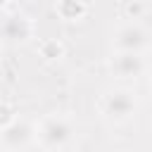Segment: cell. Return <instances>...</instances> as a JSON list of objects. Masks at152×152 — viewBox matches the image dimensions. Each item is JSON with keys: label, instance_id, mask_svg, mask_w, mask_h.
Returning a JSON list of instances; mask_svg holds the SVG:
<instances>
[{"label": "cell", "instance_id": "obj_4", "mask_svg": "<svg viewBox=\"0 0 152 152\" xmlns=\"http://www.w3.org/2000/svg\"><path fill=\"white\" fill-rule=\"evenodd\" d=\"M33 33V24L26 14L21 12H14V14H7L0 24V36L7 40V43H24L28 40Z\"/></svg>", "mask_w": 152, "mask_h": 152}, {"label": "cell", "instance_id": "obj_1", "mask_svg": "<svg viewBox=\"0 0 152 152\" xmlns=\"http://www.w3.org/2000/svg\"><path fill=\"white\" fill-rule=\"evenodd\" d=\"M71 138V126L66 119L62 116H48L43 119V124L38 126V140L43 147L48 150H59L69 142Z\"/></svg>", "mask_w": 152, "mask_h": 152}, {"label": "cell", "instance_id": "obj_10", "mask_svg": "<svg viewBox=\"0 0 152 152\" xmlns=\"http://www.w3.org/2000/svg\"><path fill=\"white\" fill-rule=\"evenodd\" d=\"M14 121V109L7 104V102H0V131L5 128V126H10Z\"/></svg>", "mask_w": 152, "mask_h": 152}, {"label": "cell", "instance_id": "obj_6", "mask_svg": "<svg viewBox=\"0 0 152 152\" xmlns=\"http://www.w3.org/2000/svg\"><path fill=\"white\" fill-rule=\"evenodd\" d=\"M0 138H2L5 147H12V150L24 147V145H28V142H31V138H33V126H31V124H26V121L14 119L10 126H5V128L0 131Z\"/></svg>", "mask_w": 152, "mask_h": 152}, {"label": "cell", "instance_id": "obj_9", "mask_svg": "<svg viewBox=\"0 0 152 152\" xmlns=\"http://www.w3.org/2000/svg\"><path fill=\"white\" fill-rule=\"evenodd\" d=\"M126 14H128V19H140L147 10H150V5L147 2H138V0H133V2H126Z\"/></svg>", "mask_w": 152, "mask_h": 152}, {"label": "cell", "instance_id": "obj_7", "mask_svg": "<svg viewBox=\"0 0 152 152\" xmlns=\"http://www.w3.org/2000/svg\"><path fill=\"white\" fill-rule=\"evenodd\" d=\"M90 5L88 2H81V0H59L55 2V12L64 19V21H78L88 14Z\"/></svg>", "mask_w": 152, "mask_h": 152}, {"label": "cell", "instance_id": "obj_8", "mask_svg": "<svg viewBox=\"0 0 152 152\" xmlns=\"http://www.w3.org/2000/svg\"><path fill=\"white\" fill-rule=\"evenodd\" d=\"M40 55H43L45 59H59V57L64 55V45H62L59 40H55V38L43 40V43H40Z\"/></svg>", "mask_w": 152, "mask_h": 152}, {"label": "cell", "instance_id": "obj_3", "mask_svg": "<svg viewBox=\"0 0 152 152\" xmlns=\"http://www.w3.org/2000/svg\"><path fill=\"white\" fill-rule=\"evenodd\" d=\"M135 112V97L131 90H112L107 97H104V114L112 119V121H126L131 114Z\"/></svg>", "mask_w": 152, "mask_h": 152}, {"label": "cell", "instance_id": "obj_5", "mask_svg": "<svg viewBox=\"0 0 152 152\" xmlns=\"http://www.w3.org/2000/svg\"><path fill=\"white\" fill-rule=\"evenodd\" d=\"M112 69L116 76L124 78H138L145 71V59L142 55H133V52H116L112 59Z\"/></svg>", "mask_w": 152, "mask_h": 152}, {"label": "cell", "instance_id": "obj_2", "mask_svg": "<svg viewBox=\"0 0 152 152\" xmlns=\"http://www.w3.org/2000/svg\"><path fill=\"white\" fill-rule=\"evenodd\" d=\"M114 48L119 52H133V55H140L145 48H147V31L138 24H126L116 31L114 36Z\"/></svg>", "mask_w": 152, "mask_h": 152}]
</instances>
